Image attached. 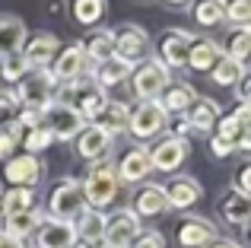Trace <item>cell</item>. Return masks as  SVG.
<instances>
[{
  "mask_svg": "<svg viewBox=\"0 0 251 248\" xmlns=\"http://www.w3.org/2000/svg\"><path fill=\"white\" fill-rule=\"evenodd\" d=\"M118 185H121V181H118V175H115V162H108V159L92 162V169L80 181L86 207H89V210H99V213H102L105 207H111L115 198H118Z\"/></svg>",
  "mask_w": 251,
  "mask_h": 248,
  "instance_id": "cell-1",
  "label": "cell"
},
{
  "mask_svg": "<svg viewBox=\"0 0 251 248\" xmlns=\"http://www.w3.org/2000/svg\"><path fill=\"white\" fill-rule=\"evenodd\" d=\"M54 86H57V83L51 80L48 70H29V74L16 83L13 99H16L19 112H38V115H45L51 108V102H54Z\"/></svg>",
  "mask_w": 251,
  "mask_h": 248,
  "instance_id": "cell-2",
  "label": "cell"
},
{
  "mask_svg": "<svg viewBox=\"0 0 251 248\" xmlns=\"http://www.w3.org/2000/svg\"><path fill=\"white\" fill-rule=\"evenodd\" d=\"M169 83H172V70L153 54L130 70V89H134V96L140 102H156Z\"/></svg>",
  "mask_w": 251,
  "mask_h": 248,
  "instance_id": "cell-3",
  "label": "cell"
},
{
  "mask_svg": "<svg viewBox=\"0 0 251 248\" xmlns=\"http://www.w3.org/2000/svg\"><path fill=\"white\" fill-rule=\"evenodd\" d=\"M111 38H115V57L121 64H127L130 70L150 57V35L140 25L124 23V25H118V29H111Z\"/></svg>",
  "mask_w": 251,
  "mask_h": 248,
  "instance_id": "cell-4",
  "label": "cell"
},
{
  "mask_svg": "<svg viewBox=\"0 0 251 248\" xmlns=\"http://www.w3.org/2000/svg\"><path fill=\"white\" fill-rule=\"evenodd\" d=\"M86 210L83 200V188L76 178H61L48 194V213L51 220H64V223H74L76 217Z\"/></svg>",
  "mask_w": 251,
  "mask_h": 248,
  "instance_id": "cell-5",
  "label": "cell"
},
{
  "mask_svg": "<svg viewBox=\"0 0 251 248\" xmlns=\"http://www.w3.org/2000/svg\"><path fill=\"white\" fill-rule=\"evenodd\" d=\"M137 236H140V220L130 207H118L111 217H105V236H102L105 248H127Z\"/></svg>",
  "mask_w": 251,
  "mask_h": 248,
  "instance_id": "cell-6",
  "label": "cell"
},
{
  "mask_svg": "<svg viewBox=\"0 0 251 248\" xmlns=\"http://www.w3.org/2000/svg\"><path fill=\"white\" fill-rule=\"evenodd\" d=\"M169 115L162 112L159 102H140L137 108H130V118H127V130L137 137V140H153L166 130Z\"/></svg>",
  "mask_w": 251,
  "mask_h": 248,
  "instance_id": "cell-7",
  "label": "cell"
},
{
  "mask_svg": "<svg viewBox=\"0 0 251 248\" xmlns=\"http://www.w3.org/2000/svg\"><path fill=\"white\" fill-rule=\"evenodd\" d=\"M147 156H150L153 172H175V169L188 159V140L178 137V134H169V137H162V140H156L153 147L147 149Z\"/></svg>",
  "mask_w": 251,
  "mask_h": 248,
  "instance_id": "cell-8",
  "label": "cell"
},
{
  "mask_svg": "<svg viewBox=\"0 0 251 248\" xmlns=\"http://www.w3.org/2000/svg\"><path fill=\"white\" fill-rule=\"evenodd\" d=\"M45 127L51 130V137H54V140H76V137H80V130L86 127V121L67 105V102L54 99V102H51V108L45 112Z\"/></svg>",
  "mask_w": 251,
  "mask_h": 248,
  "instance_id": "cell-9",
  "label": "cell"
},
{
  "mask_svg": "<svg viewBox=\"0 0 251 248\" xmlns=\"http://www.w3.org/2000/svg\"><path fill=\"white\" fill-rule=\"evenodd\" d=\"M76 229L74 223H64V220H42L35 232H32V248H76Z\"/></svg>",
  "mask_w": 251,
  "mask_h": 248,
  "instance_id": "cell-10",
  "label": "cell"
},
{
  "mask_svg": "<svg viewBox=\"0 0 251 248\" xmlns=\"http://www.w3.org/2000/svg\"><path fill=\"white\" fill-rule=\"evenodd\" d=\"M51 80L54 83H74V80H80L83 74H89V64H86V57H83V48L80 45H70V48H64V51H57V57L51 61Z\"/></svg>",
  "mask_w": 251,
  "mask_h": 248,
  "instance_id": "cell-11",
  "label": "cell"
},
{
  "mask_svg": "<svg viewBox=\"0 0 251 248\" xmlns=\"http://www.w3.org/2000/svg\"><path fill=\"white\" fill-rule=\"evenodd\" d=\"M191 42L194 35L184 29H169L166 35L159 38V61L166 67H188V51H191Z\"/></svg>",
  "mask_w": 251,
  "mask_h": 248,
  "instance_id": "cell-12",
  "label": "cell"
},
{
  "mask_svg": "<svg viewBox=\"0 0 251 248\" xmlns=\"http://www.w3.org/2000/svg\"><path fill=\"white\" fill-rule=\"evenodd\" d=\"M57 51H61V42L54 35H35L32 42L23 45L19 57H23V64L29 70H48L51 61L57 57Z\"/></svg>",
  "mask_w": 251,
  "mask_h": 248,
  "instance_id": "cell-13",
  "label": "cell"
},
{
  "mask_svg": "<svg viewBox=\"0 0 251 248\" xmlns=\"http://www.w3.org/2000/svg\"><path fill=\"white\" fill-rule=\"evenodd\" d=\"M6 181L13 188H35L38 178H42V162L29 153H19V156H10L6 159V169H3Z\"/></svg>",
  "mask_w": 251,
  "mask_h": 248,
  "instance_id": "cell-14",
  "label": "cell"
},
{
  "mask_svg": "<svg viewBox=\"0 0 251 248\" xmlns=\"http://www.w3.org/2000/svg\"><path fill=\"white\" fill-rule=\"evenodd\" d=\"M150 172H153V166H150V156L143 147H130L115 166L118 181H124V185H140L143 178H150Z\"/></svg>",
  "mask_w": 251,
  "mask_h": 248,
  "instance_id": "cell-15",
  "label": "cell"
},
{
  "mask_svg": "<svg viewBox=\"0 0 251 248\" xmlns=\"http://www.w3.org/2000/svg\"><path fill=\"white\" fill-rule=\"evenodd\" d=\"M216 239H220V229L203 217H184L178 226V245L181 248H201L216 242Z\"/></svg>",
  "mask_w": 251,
  "mask_h": 248,
  "instance_id": "cell-16",
  "label": "cell"
},
{
  "mask_svg": "<svg viewBox=\"0 0 251 248\" xmlns=\"http://www.w3.org/2000/svg\"><path fill=\"white\" fill-rule=\"evenodd\" d=\"M162 188H166L169 210H188V207H194L197 198H201V185H197V178H191V175H175V178Z\"/></svg>",
  "mask_w": 251,
  "mask_h": 248,
  "instance_id": "cell-17",
  "label": "cell"
},
{
  "mask_svg": "<svg viewBox=\"0 0 251 248\" xmlns=\"http://www.w3.org/2000/svg\"><path fill=\"white\" fill-rule=\"evenodd\" d=\"M248 118H251V108H248V102L245 105H239L235 112H229L226 118L220 115V121H216V134L213 137H220V140H226V143H239L242 137H251V124H248Z\"/></svg>",
  "mask_w": 251,
  "mask_h": 248,
  "instance_id": "cell-18",
  "label": "cell"
},
{
  "mask_svg": "<svg viewBox=\"0 0 251 248\" xmlns=\"http://www.w3.org/2000/svg\"><path fill=\"white\" fill-rule=\"evenodd\" d=\"M108 149H111V137L105 130H99L96 124H86L80 137H76V153L89 162H102L108 156Z\"/></svg>",
  "mask_w": 251,
  "mask_h": 248,
  "instance_id": "cell-19",
  "label": "cell"
},
{
  "mask_svg": "<svg viewBox=\"0 0 251 248\" xmlns=\"http://www.w3.org/2000/svg\"><path fill=\"white\" fill-rule=\"evenodd\" d=\"M83 57L86 64H96V67H102L105 61H111L115 57V38H111V29H96L89 32V35L83 38Z\"/></svg>",
  "mask_w": 251,
  "mask_h": 248,
  "instance_id": "cell-20",
  "label": "cell"
},
{
  "mask_svg": "<svg viewBox=\"0 0 251 248\" xmlns=\"http://www.w3.org/2000/svg\"><path fill=\"white\" fill-rule=\"evenodd\" d=\"M216 121H220V105H216L213 99H201V96H197L194 105L184 112L188 130H197V134H210V130L216 127Z\"/></svg>",
  "mask_w": 251,
  "mask_h": 248,
  "instance_id": "cell-21",
  "label": "cell"
},
{
  "mask_svg": "<svg viewBox=\"0 0 251 248\" xmlns=\"http://www.w3.org/2000/svg\"><path fill=\"white\" fill-rule=\"evenodd\" d=\"M130 210L137 213V220H150V217H159V213H166L169 210V204H166V188L162 185H143L140 191H137V200H134V207Z\"/></svg>",
  "mask_w": 251,
  "mask_h": 248,
  "instance_id": "cell-22",
  "label": "cell"
},
{
  "mask_svg": "<svg viewBox=\"0 0 251 248\" xmlns=\"http://www.w3.org/2000/svg\"><path fill=\"white\" fill-rule=\"evenodd\" d=\"M25 38H29V29H25L23 19H16V16H3L0 19V61L19 54L23 45H25Z\"/></svg>",
  "mask_w": 251,
  "mask_h": 248,
  "instance_id": "cell-23",
  "label": "cell"
},
{
  "mask_svg": "<svg viewBox=\"0 0 251 248\" xmlns=\"http://www.w3.org/2000/svg\"><path fill=\"white\" fill-rule=\"evenodd\" d=\"M194 99H197V93H194L191 83H169L156 102L162 105V112H166V115H184L191 105H194Z\"/></svg>",
  "mask_w": 251,
  "mask_h": 248,
  "instance_id": "cell-24",
  "label": "cell"
},
{
  "mask_svg": "<svg viewBox=\"0 0 251 248\" xmlns=\"http://www.w3.org/2000/svg\"><path fill=\"white\" fill-rule=\"evenodd\" d=\"M127 118H130V105L108 99L105 108L92 118V124H96L99 130H105L108 137H115V134H124V130H127Z\"/></svg>",
  "mask_w": 251,
  "mask_h": 248,
  "instance_id": "cell-25",
  "label": "cell"
},
{
  "mask_svg": "<svg viewBox=\"0 0 251 248\" xmlns=\"http://www.w3.org/2000/svg\"><path fill=\"white\" fill-rule=\"evenodd\" d=\"M74 229H76V242H83V245H102V236H105V213H99V210H86L80 213V217L74 220Z\"/></svg>",
  "mask_w": 251,
  "mask_h": 248,
  "instance_id": "cell-26",
  "label": "cell"
},
{
  "mask_svg": "<svg viewBox=\"0 0 251 248\" xmlns=\"http://www.w3.org/2000/svg\"><path fill=\"white\" fill-rule=\"evenodd\" d=\"M223 57V48L210 38H194L188 51V67L191 70H201V74H210L216 67V61Z\"/></svg>",
  "mask_w": 251,
  "mask_h": 248,
  "instance_id": "cell-27",
  "label": "cell"
},
{
  "mask_svg": "<svg viewBox=\"0 0 251 248\" xmlns=\"http://www.w3.org/2000/svg\"><path fill=\"white\" fill-rule=\"evenodd\" d=\"M42 220H45V213L35 207V210L19 213V217H6L0 232H3V236H10V239H16V242H25V239H29L38 226H42Z\"/></svg>",
  "mask_w": 251,
  "mask_h": 248,
  "instance_id": "cell-28",
  "label": "cell"
},
{
  "mask_svg": "<svg viewBox=\"0 0 251 248\" xmlns=\"http://www.w3.org/2000/svg\"><path fill=\"white\" fill-rule=\"evenodd\" d=\"M220 213H223L226 223L245 226V220L251 217V198H245V194H239V191H229L220 204Z\"/></svg>",
  "mask_w": 251,
  "mask_h": 248,
  "instance_id": "cell-29",
  "label": "cell"
},
{
  "mask_svg": "<svg viewBox=\"0 0 251 248\" xmlns=\"http://www.w3.org/2000/svg\"><path fill=\"white\" fill-rule=\"evenodd\" d=\"M223 54L229 57V61H235L239 67H245L248 57H251V29L248 25H235L232 35L226 38V51Z\"/></svg>",
  "mask_w": 251,
  "mask_h": 248,
  "instance_id": "cell-30",
  "label": "cell"
},
{
  "mask_svg": "<svg viewBox=\"0 0 251 248\" xmlns=\"http://www.w3.org/2000/svg\"><path fill=\"white\" fill-rule=\"evenodd\" d=\"M29 210H35V191L32 188H10V191H3V220L29 213Z\"/></svg>",
  "mask_w": 251,
  "mask_h": 248,
  "instance_id": "cell-31",
  "label": "cell"
},
{
  "mask_svg": "<svg viewBox=\"0 0 251 248\" xmlns=\"http://www.w3.org/2000/svg\"><path fill=\"white\" fill-rule=\"evenodd\" d=\"M92 80H96L99 89H111V86H118V83L130 80V67H127V64H121L118 57H111V61L102 64V67H96Z\"/></svg>",
  "mask_w": 251,
  "mask_h": 248,
  "instance_id": "cell-32",
  "label": "cell"
},
{
  "mask_svg": "<svg viewBox=\"0 0 251 248\" xmlns=\"http://www.w3.org/2000/svg\"><path fill=\"white\" fill-rule=\"evenodd\" d=\"M191 16L197 19V25L213 29V25H220L223 19H226V13H223V0H194Z\"/></svg>",
  "mask_w": 251,
  "mask_h": 248,
  "instance_id": "cell-33",
  "label": "cell"
},
{
  "mask_svg": "<svg viewBox=\"0 0 251 248\" xmlns=\"http://www.w3.org/2000/svg\"><path fill=\"white\" fill-rule=\"evenodd\" d=\"M210 76H213L216 86H235V83L245 76V67H239L235 61H229V57L223 54L220 61H216V67L210 70Z\"/></svg>",
  "mask_w": 251,
  "mask_h": 248,
  "instance_id": "cell-34",
  "label": "cell"
},
{
  "mask_svg": "<svg viewBox=\"0 0 251 248\" xmlns=\"http://www.w3.org/2000/svg\"><path fill=\"white\" fill-rule=\"evenodd\" d=\"M19 143H23V149L29 156H35V153H42V149H48L51 143H54V137H51V130L45 127V124H38V127H29V130H25Z\"/></svg>",
  "mask_w": 251,
  "mask_h": 248,
  "instance_id": "cell-35",
  "label": "cell"
},
{
  "mask_svg": "<svg viewBox=\"0 0 251 248\" xmlns=\"http://www.w3.org/2000/svg\"><path fill=\"white\" fill-rule=\"evenodd\" d=\"M102 13H105V0H74V16H76V23H83V25L99 23Z\"/></svg>",
  "mask_w": 251,
  "mask_h": 248,
  "instance_id": "cell-36",
  "label": "cell"
},
{
  "mask_svg": "<svg viewBox=\"0 0 251 248\" xmlns=\"http://www.w3.org/2000/svg\"><path fill=\"white\" fill-rule=\"evenodd\" d=\"M223 13L229 23L248 25L251 23V0H223Z\"/></svg>",
  "mask_w": 251,
  "mask_h": 248,
  "instance_id": "cell-37",
  "label": "cell"
},
{
  "mask_svg": "<svg viewBox=\"0 0 251 248\" xmlns=\"http://www.w3.org/2000/svg\"><path fill=\"white\" fill-rule=\"evenodd\" d=\"M25 74H29V67L23 64V57H19V54L3 57V61H0V76H3L6 83H19Z\"/></svg>",
  "mask_w": 251,
  "mask_h": 248,
  "instance_id": "cell-38",
  "label": "cell"
},
{
  "mask_svg": "<svg viewBox=\"0 0 251 248\" xmlns=\"http://www.w3.org/2000/svg\"><path fill=\"white\" fill-rule=\"evenodd\" d=\"M19 118V105L13 99V93H0V127H10Z\"/></svg>",
  "mask_w": 251,
  "mask_h": 248,
  "instance_id": "cell-39",
  "label": "cell"
},
{
  "mask_svg": "<svg viewBox=\"0 0 251 248\" xmlns=\"http://www.w3.org/2000/svg\"><path fill=\"white\" fill-rule=\"evenodd\" d=\"M127 248H166V239H162V232H156V229H140V236H137Z\"/></svg>",
  "mask_w": 251,
  "mask_h": 248,
  "instance_id": "cell-40",
  "label": "cell"
},
{
  "mask_svg": "<svg viewBox=\"0 0 251 248\" xmlns=\"http://www.w3.org/2000/svg\"><path fill=\"white\" fill-rule=\"evenodd\" d=\"M235 191L239 194H251V166H239V172H235Z\"/></svg>",
  "mask_w": 251,
  "mask_h": 248,
  "instance_id": "cell-41",
  "label": "cell"
},
{
  "mask_svg": "<svg viewBox=\"0 0 251 248\" xmlns=\"http://www.w3.org/2000/svg\"><path fill=\"white\" fill-rule=\"evenodd\" d=\"M210 149H213V156H220V159H223V156H232V153H235L232 143L220 140V137H213V140H210Z\"/></svg>",
  "mask_w": 251,
  "mask_h": 248,
  "instance_id": "cell-42",
  "label": "cell"
},
{
  "mask_svg": "<svg viewBox=\"0 0 251 248\" xmlns=\"http://www.w3.org/2000/svg\"><path fill=\"white\" fill-rule=\"evenodd\" d=\"M13 147H16V140H13V137L6 134V130H0V159H10Z\"/></svg>",
  "mask_w": 251,
  "mask_h": 248,
  "instance_id": "cell-43",
  "label": "cell"
},
{
  "mask_svg": "<svg viewBox=\"0 0 251 248\" xmlns=\"http://www.w3.org/2000/svg\"><path fill=\"white\" fill-rule=\"evenodd\" d=\"M207 248H242V245L232 242V239H216V242H210Z\"/></svg>",
  "mask_w": 251,
  "mask_h": 248,
  "instance_id": "cell-44",
  "label": "cell"
},
{
  "mask_svg": "<svg viewBox=\"0 0 251 248\" xmlns=\"http://www.w3.org/2000/svg\"><path fill=\"white\" fill-rule=\"evenodd\" d=\"M0 248H25L23 242H16V239H10V236H3L0 232Z\"/></svg>",
  "mask_w": 251,
  "mask_h": 248,
  "instance_id": "cell-45",
  "label": "cell"
},
{
  "mask_svg": "<svg viewBox=\"0 0 251 248\" xmlns=\"http://www.w3.org/2000/svg\"><path fill=\"white\" fill-rule=\"evenodd\" d=\"M0 220H3V191H0Z\"/></svg>",
  "mask_w": 251,
  "mask_h": 248,
  "instance_id": "cell-46",
  "label": "cell"
},
{
  "mask_svg": "<svg viewBox=\"0 0 251 248\" xmlns=\"http://www.w3.org/2000/svg\"><path fill=\"white\" fill-rule=\"evenodd\" d=\"M166 3H188V0H166Z\"/></svg>",
  "mask_w": 251,
  "mask_h": 248,
  "instance_id": "cell-47",
  "label": "cell"
},
{
  "mask_svg": "<svg viewBox=\"0 0 251 248\" xmlns=\"http://www.w3.org/2000/svg\"><path fill=\"white\" fill-rule=\"evenodd\" d=\"M99 248H105V245H99Z\"/></svg>",
  "mask_w": 251,
  "mask_h": 248,
  "instance_id": "cell-48",
  "label": "cell"
}]
</instances>
